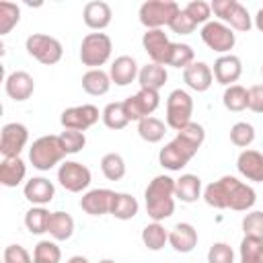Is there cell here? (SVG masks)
I'll return each instance as SVG.
<instances>
[{"label": "cell", "mask_w": 263, "mask_h": 263, "mask_svg": "<svg viewBox=\"0 0 263 263\" xmlns=\"http://www.w3.org/2000/svg\"><path fill=\"white\" fill-rule=\"evenodd\" d=\"M201 197L210 208L234 212H249L257 201L255 189L232 175H224L218 181L205 185Z\"/></svg>", "instance_id": "cell-1"}, {"label": "cell", "mask_w": 263, "mask_h": 263, "mask_svg": "<svg viewBox=\"0 0 263 263\" xmlns=\"http://www.w3.org/2000/svg\"><path fill=\"white\" fill-rule=\"evenodd\" d=\"M144 199H146V212L152 222H162L171 218L175 212V199H177L175 179L168 175H156L148 183L144 191Z\"/></svg>", "instance_id": "cell-2"}, {"label": "cell", "mask_w": 263, "mask_h": 263, "mask_svg": "<svg viewBox=\"0 0 263 263\" xmlns=\"http://www.w3.org/2000/svg\"><path fill=\"white\" fill-rule=\"evenodd\" d=\"M111 51H113V41L107 33H88L82 37V43H80V62L84 66H88V70H95V68H101L109 62L111 58Z\"/></svg>", "instance_id": "cell-3"}, {"label": "cell", "mask_w": 263, "mask_h": 263, "mask_svg": "<svg viewBox=\"0 0 263 263\" xmlns=\"http://www.w3.org/2000/svg\"><path fill=\"white\" fill-rule=\"evenodd\" d=\"M66 156L62 144H60V136H41L37 138L31 148H29V160L37 171H49L55 164L62 162V158Z\"/></svg>", "instance_id": "cell-4"}, {"label": "cell", "mask_w": 263, "mask_h": 263, "mask_svg": "<svg viewBox=\"0 0 263 263\" xmlns=\"http://www.w3.org/2000/svg\"><path fill=\"white\" fill-rule=\"evenodd\" d=\"M179 10L181 6L175 0H146L140 6L138 16H140V23L146 27V31H150V29L168 27Z\"/></svg>", "instance_id": "cell-5"}, {"label": "cell", "mask_w": 263, "mask_h": 263, "mask_svg": "<svg viewBox=\"0 0 263 263\" xmlns=\"http://www.w3.org/2000/svg\"><path fill=\"white\" fill-rule=\"evenodd\" d=\"M25 49H27V53L31 58H35L43 66H53L64 55L62 43L55 37L45 35V33H33V35H29L27 41H25Z\"/></svg>", "instance_id": "cell-6"}, {"label": "cell", "mask_w": 263, "mask_h": 263, "mask_svg": "<svg viewBox=\"0 0 263 263\" xmlns=\"http://www.w3.org/2000/svg\"><path fill=\"white\" fill-rule=\"evenodd\" d=\"M193 115V99L187 90L175 88L166 97V127L179 132L187 123H191Z\"/></svg>", "instance_id": "cell-7"}, {"label": "cell", "mask_w": 263, "mask_h": 263, "mask_svg": "<svg viewBox=\"0 0 263 263\" xmlns=\"http://www.w3.org/2000/svg\"><path fill=\"white\" fill-rule=\"evenodd\" d=\"M210 4H212V12L224 25H228L232 31L247 33L253 27V18H251L247 6H242L238 0H214Z\"/></svg>", "instance_id": "cell-8"}, {"label": "cell", "mask_w": 263, "mask_h": 263, "mask_svg": "<svg viewBox=\"0 0 263 263\" xmlns=\"http://www.w3.org/2000/svg\"><path fill=\"white\" fill-rule=\"evenodd\" d=\"M195 154H197V150L191 144H187L183 138L175 136L168 144H164V148H160L158 162L166 171H181L183 166H187L191 162V158Z\"/></svg>", "instance_id": "cell-9"}, {"label": "cell", "mask_w": 263, "mask_h": 263, "mask_svg": "<svg viewBox=\"0 0 263 263\" xmlns=\"http://www.w3.org/2000/svg\"><path fill=\"white\" fill-rule=\"evenodd\" d=\"M199 35H201V41L210 49H214L216 53H220V55L230 53V49L236 43V33L228 25H224L222 21H210V23H205L201 27Z\"/></svg>", "instance_id": "cell-10"}, {"label": "cell", "mask_w": 263, "mask_h": 263, "mask_svg": "<svg viewBox=\"0 0 263 263\" xmlns=\"http://www.w3.org/2000/svg\"><path fill=\"white\" fill-rule=\"evenodd\" d=\"M90 181H92L90 168L86 164H82V162L66 160L58 168V183L70 193H80V191L88 189Z\"/></svg>", "instance_id": "cell-11"}, {"label": "cell", "mask_w": 263, "mask_h": 263, "mask_svg": "<svg viewBox=\"0 0 263 263\" xmlns=\"http://www.w3.org/2000/svg\"><path fill=\"white\" fill-rule=\"evenodd\" d=\"M160 105V95L158 90H146L140 88L136 95L127 97L123 101V109L129 121H142L146 117H150Z\"/></svg>", "instance_id": "cell-12"}, {"label": "cell", "mask_w": 263, "mask_h": 263, "mask_svg": "<svg viewBox=\"0 0 263 263\" xmlns=\"http://www.w3.org/2000/svg\"><path fill=\"white\" fill-rule=\"evenodd\" d=\"M27 142H29V129H27L25 123L10 121V123L2 125V132H0V154H2V158L21 156Z\"/></svg>", "instance_id": "cell-13"}, {"label": "cell", "mask_w": 263, "mask_h": 263, "mask_svg": "<svg viewBox=\"0 0 263 263\" xmlns=\"http://www.w3.org/2000/svg\"><path fill=\"white\" fill-rule=\"evenodd\" d=\"M101 113L95 105L84 103V105H76V107H68L62 111L60 115V123L64 125V129H76V132H86L88 127H92L99 121Z\"/></svg>", "instance_id": "cell-14"}, {"label": "cell", "mask_w": 263, "mask_h": 263, "mask_svg": "<svg viewBox=\"0 0 263 263\" xmlns=\"http://www.w3.org/2000/svg\"><path fill=\"white\" fill-rule=\"evenodd\" d=\"M142 47L148 53L150 62L160 64V66H168V55H171V47L173 41L168 39V35L162 29H150L142 35Z\"/></svg>", "instance_id": "cell-15"}, {"label": "cell", "mask_w": 263, "mask_h": 263, "mask_svg": "<svg viewBox=\"0 0 263 263\" xmlns=\"http://www.w3.org/2000/svg\"><path fill=\"white\" fill-rule=\"evenodd\" d=\"M4 90H6V95H8L12 101L23 103V101H27V99L33 97V92H35V80H33V76H31L29 72H25V70H14V72H10V74L6 76V80H4Z\"/></svg>", "instance_id": "cell-16"}, {"label": "cell", "mask_w": 263, "mask_h": 263, "mask_svg": "<svg viewBox=\"0 0 263 263\" xmlns=\"http://www.w3.org/2000/svg\"><path fill=\"white\" fill-rule=\"evenodd\" d=\"M113 197H115V191L111 189H105V187L90 189L80 197V208L88 216H105V214H111Z\"/></svg>", "instance_id": "cell-17"}, {"label": "cell", "mask_w": 263, "mask_h": 263, "mask_svg": "<svg viewBox=\"0 0 263 263\" xmlns=\"http://www.w3.org/2000/svg\"><path fill=\"white\" fill-rule=\"evenodd\" d=\"M214 80L220 82L222 86H232L238 82L240 74H242V62L238 55L234 53H226V55H220L216 62H214Z\"/></svg>", "instance_id": "cell-18"}, {"label": "cell", "mask_w": 263, "mask_h": 263, "mask_svg": "<svg viewBox=\"0 0 263 263\" xmlns=\"http://www.w3.org/2000/svg\"><path fill=\"white\" fill-rule=\"evenodd\" d=\"M111 18H113V10L107 2L103 0H90L84 4L82 8V21L88 29H92L95 33L97 31H103L111 25Z\"/></svg>", "instance_id": "cell-19"}, {"label": "cell", "mask_w": 263, "mask_h": 263, "mask_svg": "<svg viewBox=\"0 0 263 263\" xmlns=\"http://www.w3.org/2000/svg\"><path fill=\"white\" fill-rule=\"evenodd\" d=\"M25 199L33 205H47L55 195V185L45 177H33L23 187Z\"/></svg>", "instance_id": "cell-20"}, {"label": "cell", "mask_w": 263, "mask_h": 263, "mask_svg": "<svg viewBox=\"0 0 263 263\" xmlns=\"http://www.w3.org/2000/svg\"><path fill=\"white\" fill-rule=\"evenodd\" d=\"M236 168L247 181L263 183V154L259 150H242L236 158Z\"/></svg>", "instance_id": "cell-21"}, {"label": "cell", "mask_w": 263, "mask_h": 263, "mask_svg": "<svg viewBox=\"0 0 263 263\" xmlns=\"http://www.w3.org/2000/svg\"><path fill=\"white\" fill-rule=\"evenodd\" d=\"M138 74H140V68L132 55H119L111 62L109 76H111V82H115L117 86L132 84L134 80H138Z\"/></svg>", "instance_id": "cell-22"}, {"label": "cell", "mask_w": 263, "mask_h": 263, "mask_svg": "<svg viewBox=\"0 0 263 263\" xmlns=\"http://www.w3.org/2000/svg\"><path fill=\"white\" fill-rule=\"evenodd\" d=\"M185 84L195 92H205L214 84V72L205 62H193L189 68L183 70Z\"/></svg>", "instance_id": "cell-23"}, {"label": "cell", "mask_w": 263, "mask_h": 263, "mask_svg": "<svg viewBox=\"0 0 263 263\" xmlns=\"http://www.w3.org/2000/svg\"><path fill=\"white\" fill-rule=\"evenodd\" d=\"M168 245L177 253H191L197 247V230L189 222H179L168 232Z\"/></svg>", "instance_id": "cell-24"}, {"label": "cell", "mask_w": 263, "mask_h": 263, "mask_svg": "<svg viewBox=\"0 0 263 263\" xmlns=\"http://www.w3.org/2000/svg\"><path fill=\"white\" fill-rule=\"evenodd\" d=\"M203 195L201 189V179L197 175L185 173L179 179H175V197L181 199L183 203H193Z\"/></svg>", "instance_id": "cell-25"}, {"label": "cell", "mask_w": 263, "mask_h": 263, "mask_svg": "<svg viewBox=\"0 0 263 263\" xmlns=\"http://www.w3.org/2000/svg\"><path fill=\"white\" fill-rule=\"evenodd\" d=\"M27 177V164L21 156L16 158H2L0 162V185L4 187H16Z\"/></svg>", "instance_id": "cell-26"}, {"label": "cell", "mask_w": 263, "mask_h": 263, "mask_svg": "<svg viewBox=\"0 0 263 263\" xmlns=\"http://www.w3.org/2000/svg\"><path fill=\"white\" fill-rule=\"evenodd\" d=\"M168 80V72L164 66L160 64H146L140 68V74H138V84L140 88H146V90H160Z\"/></svg>", "instance_id": "cell-27"}, {"label": "cell", "mask_w": 263, "mask_h": 263, "mask_svg": "<svg viewBox=\"0 0 263 263\" xmlns=\"http://www.w3.org/2000/svg\"><path fill=\"white\" fill-rule=\"evenodd\" d=\"M82 88L90 97H103V95H107L109 88H111V76H109V72H105L101 68L86 70L82 74Z\"/></svg>", "instance_id": "cell-28"}, {"label": "cell", "mask_w": 263, "mask_h": 263, "mask_svg": "<svg viewBox=\"0 0 263 263\" xmlns=\"http://www.w3.org/2000/svg\"><path fill=\"white\" fill-rule=\"evenodd\" d=\"M47 232L55 242L72 238V234H74V218L70 214H66V212H51Z\"/></svg>", "instance_id": "cell-29"}, {"label": "cell", "mask_w": 263, "mask_h": 263, "mask_svg": "<svg viewBox=\"0 0 263 263\" xmlns=\"http://www.w3.org/2000/svg\"><path fill=\"white\" fill-rule=\"evenodd\" d=\"M138 210H140V203H138V199L132 193H117L115 191L113 205H111V216L113 218H117V220H132V218H136Z\"/></svg>", "instance_id": "cell-30"}, {"label": "cell", "mask_w": 263, "mask_h": 263, "mask_svg": "<svg viewBox=\"0 0 263 263\" xmlns=\"http://www.w3.org/2000/svg\"><path fill=\"white\" fill-rule=\"evenodd\" d=\"M166 134V123L154 115L138 121V136L148 144H158Z\"/></svg>", "instance_id": "cell-31"}, {"label": "cell", "mask_w": 263, "mask_h": 263, "mask_svg": "<svg viewBox=\"0 0 263 263\" xmlns=\"http://www.w3.org/2000/svg\"><path fill=\"white\" fill-rule=\"evenodd\" d=\"M49 218H51V212L45 205H33L25 212V228L31 234H43L47 232Z\"/></svg>", "instance_id": "cell-32"}, {"label": "cell", "mask_w": 263, "mask_h": 263, "mask_svg": "<svg viewBox=\"0 0 263 263\" xmlns=\"http://www.w3.org/2000/svg\"><path fill=\"white\" fill-rule=\"evenodd\" d=\"M222 103L232 113H240V111L249 109V88H245L242 84L226 86V90L222 95Z\"/></svg>", "instance_id": "cell-33"}, {"label": "cell", "mask_w": 263, "mask_h": 263, "mask_svg": "<svg viewBox=\"0 0 263 263\" xmlns=\"http://www.w3.org/2000/svg\"><path fill=\"white\" fill-rule=\"evenodd\" d=\"M142 242L148 251H160L168 242V232L160 222H150L142 230Z\"/></svg>", "instance_id": "cell-34"}, {"label": "cell", "mask_w": 263, "mask_h": 263, "mask_svg": "<svg viewBox=\"0 0 263 263\" xmlns=\"http://www.w3.org/2000/svg\"><path fill=\"white\" fill-rule=\"evenodd\" d=\"M101 119H103V123H105L109 129H113V132L127 127L129 119H127V115H125L123 101H117V103H109V105H105V109L101 111Z\"/></svg>", "instance_id": "cell-35"}, {"label": "cell", "mask_w": 263, "mask_h": 263, "mask_svg": "<svg viewBox=\"0 0 263 263\" xmlns=\"http://www.w3.org/2000/svg\"><path fill=\"white\" fill-rule=\"evenodd\" d=\"M101 173L109 181H121L125 177V160L117 152H107L101 158Z\"/></svg>", "instance_id": "cell-36"}, {"label": "cell", "mask_w": 263, "mask_h": 263, "mask_svg": "<svg viewBox=\"0 0 263 263\" xmlns=\"http://www.w3.org/2000/svg\"><path fill=\"white\" fill-rule=\"evenodd\" d=\"M21 21V8L14 2H0V35H8Z\"/></svg>", "instance_id": "cell-37"}, {"label": "cell", "mask_w": 263, "mask_h": 263, "mask_svg": "<svg viewBox=\"0 0 263 263\" xmlns=\"http://www.w3.org/2000/svg\"><path fill=\"white\" fill-rule=\"evenodd\" d=\"M238 253H240L238 263H263V240L242 236Z\"/></svg>", "instance_id": "cell-38"}, {"label": "cell", "mask_w": 263, "mask_h": 263, "mask_svg": "<svg viewBox=\"0 0 263 263\" xmlns=\"http://www.w3.org/2000/svg\"><path fill=\"white\" fill-rule=\"evenodd\" d=\"M193 62H195V51H193L191 45H187V43H173L171 55H168V66L185 70Z\"/></svg>", "instance_id": "cell-39"}, {"label": "cell", "mask_w": 263, "mask_h": 263, "mask_svg": "<svg viewBox=\"0 0 263 263\" xmlns=\"http://www.w3.org/2000/svg\"><path fill=\"white\" fill-rule=\"evenodd\" d=\"M230 142L236 148H245L247 150L255 142V127L249 121H236L230 127Z\"/></svg>", "instance_id": "cell-40"}, {"label": "cell", "mask_w": 263, "mask_h": 263, "mask_svg": "<svg viewBox=\"0 0 263 263\" xmlns=\"http://www.w3.org/2000/svg\"><path fill=\"white\" fill-rule=\"evenodd\" d=\"M33 259L41 261V263H60L62 251L55 240H39L33 249Z\"/></svg>", "instance_id": "cell-41"}, {"label": "cell", "mask_w": 263, "mask_h": 263, "mask_svg": "<svg viewBox=\"0 0 263 263\" xmlns=\"http://www.w3.org/2000/svg\"><path fill=\"white\" fill-rule=\"evenodd\" d=\"M60 144H62V148H64L66 154H78L86 146V136H84V132L64 129L60 134Z\"/></svg>", "instance_id": "cell-42"}, {"label": "cell", "mask_w": 263, "mask_h": 263, "mask_svg": "<svg viewBox=\"0 0 263 263\" xmlns=\"http://www.w3.org/2000/svg\"><path fill=\"white\" fill-rule=\"evenodd\" d=\"M242 232H245V236L263 240V212H259V210L247 212L242 218Z\"/></svg>", "instance_id": "cell-43"}, {"label": "cell", "mask_w": 263, "mask_h": 263, "mask_svg": "<svg viewBox=\"0 0 263 263\" xmlns=\"http://www.w3.org/2000/svg\"><path fill=\"white\" fill-rule=\"evenodd\" d=\"M193 21H195V25H205V23H210V16H212V4L210 2H203V0H191V2H187L185 4V8H183Z\"/></svg>", "instance_id": "cell-44"}, {"label": "cell", "mask_w": 263, "mask_h": 263, "mask_svg": "<svg viewBox=\"0 0 263 263\" xmlns=\"http://www.w3.org/2000/svg\"><path fill=\"white\" fill-rule=\"evenodd\" d=\"M208 263H234V251L228 242H214L208 251Z\"/></svg>", "instance_id": "cell-45"}, {"label": "cell", "mask_w": 263, "mask_h": 263, "mask_svg": "<svg viewBox=\"0 0 263 263\" xmlns=\"http://www.w3.org/2000/svg\"><path fill=\"white\" fill-rule=\"evenodd\" d=\"M168 29H171L173 33H177V35H191V33L197 29V25H195V21L181 8V10L177 12V16L171 21Z\"/></svg>", "instance_id": "cell-46"}, {"label": "cell", "mask_w": 263, "mask_h": 263, "mask_svg": "<svg viewBox=\"0 0 263 263\" xmlns=\"http://www.w3.org/2000/svg\"><path fill=\"white\" fill-rule=\"evenodd\" d=\"M4 263H33V257L23 245H8L2 253Z\"/></svg>", "instance_id": "cell-47"}, {"label": "cell", "mask_w": 263, "mask_h": 263, "mask_svg": "<svg viewBox=\"0 0 263 263\" xmlns=\"http://www.w3.org/2000/svg\"><path fill=\"white\" fill-rule=\"evenodd\" d=\"M249 109L253 113H263V84L249 88Z\"/></svg>", "instance_id": "cell-48"}, {"label": "cell", "mask_w": 263, "mask_h": 263, "mask_svg": "<svg viewBox=\"0 0 263 263\" xmlns=\"http://www.w3.org/2000/svg\"><path fill=\"white\" fill-rule=\"evenodd\" d=\"M255 27L263 33V6L257 10V14H255Z\"/></svg>", "instance_id": "cell-49"}, {"label": "cell", "mask_w": 263, "mask_h": 263, "mask_svg": "<svg viewBox=\"0 0 263 263\" xmlns=\"http://www.w3.org/2000/svg\"><path fill=\"white\" fill-rule=\"evenodd\" d=\"M66 263H90L86 257H82V255H74V257H70Z\"/></svg>", "instance_id": "cell-50"}, {"label": "cell", "mask_w": 263, "mask_h": 263, "mask_svg": "<svg viewBox=\"0 0 263 263\" xmlns=\"http://www.w3.org/2000/svg\"><path fill=\"white\" fill-rule=\"evenodd\" d=\"M99 263H117V261H115V259H101Z\"/></svg>", "instance_id": "cell-51"}, {"label": "cell", "mask_w": 263, "mask_h": 263, "mask_svg": "<svg viewBox=\"0 0 263 263\" xmlns=\"http://www.w3.org/2000/svg\"><path fill=\"white\" fill-rule=\"evenodd\" d=\"M33 263H41V261H35V259H33Z\"/></svg>", "instance_id": "cell-52"}, {"label": "cell", "mask_w": 263, "mask_h": 263, "mask_svg": "<svg viewBox=\"0 0 263 263\" xmlns=\"http://www.w3.org/2000/svg\"><path fill=\"white\" fill-rule=\"evenodd\" d=\"M261 74H263V64H261Z\"/></svg>", "instance_id": "cell-53"}]
</instances>
